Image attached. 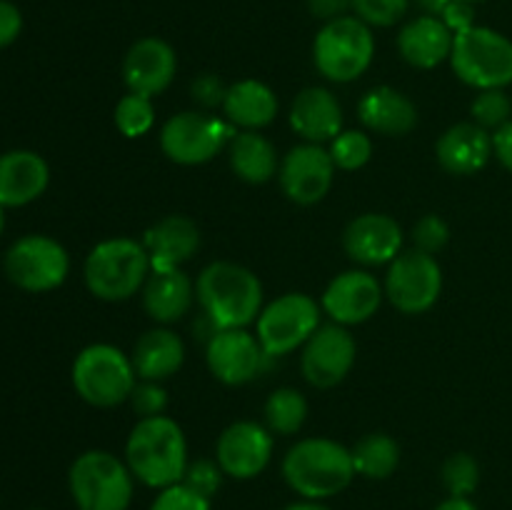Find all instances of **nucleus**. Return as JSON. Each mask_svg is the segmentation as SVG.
<instances>
[{"label": "nucleus", "instance_id": "1", "mask_svg": "<svg viewBox=\"0 0 512 510\" xmlns=\"http://www.w3.org/2000/svg\"><path fill=\"white\" fill-rule=\"evenodd\" d=\"M125 463L135 480L155 490L183 483L188 470V440L168 415L140 418L125 443Z\"/></svg>", "mask_w": 512, "mask_h": 510}, {"label": "nucleus", "instance_id": "2", "mask_svg": "<svg viewBox=\"0 0 512 510\" xmlns=\"http://www.w3.org/2000/svg\"><path fill=\"white\" fill-rule=\"evenodd\" d=\"M195 300L218 330L248 328L263 310V285L253 270L218 260L200 270Z\"/></svg>", "mask_w": 512, "mask_h": 510}, {"label": "nucleus", "instance_id": "3", "mask_svg": "<svg viewBox=\"0 0 512 510\" xmlns=\"http://www.w3.org/2000/svg\"><path fill=\"white\" fill-rule=\"evenodd\" d=\"M283 478L303 500H328L353 483V453L338 440L305 438L285 453Z\"/></svg>", "mask_w": 512, "mask_h": 510}, {"label": "nucleus", "instance_id": "4", "mask_svg": "<svg viewBox=\"0 0 512 510\" xmlns=\"http://www.w3.org/2000/svg\"><path fill=\"white\" fill-rule=\"evenodd\" d=\"M150 275V255L133 238H110L95 245L83 265V278L90 293L105 303L130 300L143 290Z\"/></svg>", "mask_w": 512, "mask_h": 510}, {"label": "nucleus", "instance_id": "5", "mask_svg": "<svg viewBox=\"0 0 512 510\" xmlns=\"http://www.w3.org/2000/svg\"><path fill=\"white\" fill-rule=\"evenodd\" d=\"M70 380L78 398L88 405L115 408L130 398L138 375L133 360L123 350L108 343H93L75 355Z\"/></svg>", "mask_w": 512, "mask_h": 510}, {"label": "nucleus", "instance_id": "6", "mask_svg": "<svg viewBox=\"0 0 512 510\" xmlns=\"http://www.w3.org/2000/svg\"><path fill=\"white\" fill-rule=\"evenodd\" d=\"M373 58V28L355 15L328 20L315 35V68L330 83H353L370 68Z\"/></svg>", "mask_w": 512, "mask_h": 510}, {"label": "nucleus", "instance_id": "7", "mask_svg": "<svg viewBox=\"0 0 512 510\" xmlns=\"http://www.w3.org/2000/svg\"><path fill=\"white\" fill-rule=\"evenodd\" d=\"M68 488L78 510H128L135 475L108 450H88L70 465Z\"/></svg>", "mask_w": 512, "mask_h": 510}, {"label": "nucleus", "instance_id": "8", "mask_svg": "<svg viewBox=\"0 0 512 510\" xmlns=\"http://www.w3.org/2000/svg\"><path fill=\"white\" fill-rule=\"evenodd\" d=\"M450 65L453 73L475 90L508 88L512 83V40L475 23L455 35Z\"/></svg>", "mask_w": 512, "mask_h": 510}, {"label": "nucleus", "instance_id": "9", "mask_svg": "<svg viewBox=\"0 0 512 510\" xmlns=\"http://www.w3.org/2000/svg\"><path fill=\"white\" fill-rule=\"evenodd\" d=\"M5 278L25 293H50L70 273V255L55 238L30 233L15 240L3 258Z\"/></svg>", "mask_w": 512, "mask_h": 510}, {"label": "nucleus", "instance_id": "10", "mask_svg": "<svg viewBox=\"0 0 512 510\" xmlns=\"http://www.w3.org/2000/svg\"><path fill=\"white\" fill-rule=\"evenodd\" d=\"M320 305L305 293H285L258 315V340L268 358H283L303 348L320 328Z\"/></svg>", "mask_w": 512, "mask_h": 510}, {"label": "nucleus", "instance_id": "11", "mask_svg": "<svg viewBox=\"0 0 512 510\" xmlns=\"http://www.w3.org/2000/svg\"><path fill=\"white\" fill-rule=\"evenodd\" d=\"M235 125L198 110H185L165 120L160 128V148L178 165H203L213 160L233 140Z\"/></svg>", "mask_w": 512, "mask_h": 510}, {"label": "nucleus", "instance_id": "12", "mask_svg": "<svg viewBox=\"0 0 512 510\" xmlns=\"http://www.w3.org/2000/svg\"><path fill=\"white\" fill-rule=\"evenodd\" d=\"M385 298L405 315L428 313L443 293V268L435 255L413 248L400 253L385 275Z\"/></svg>", "mask_w": 512, "mask_h": 510}, {"label": "nucleus", "instance_id": "13", "mask_svg": "<svg viewBox=\"0 0 512 510\" xmlns=\"http://www.w3.org/2000/svg\"><path fill=\"white\" fill-rule=\"evenodd\" d=\"M358 358V345L345 325H320L303 345L300 368L313 388H335L348 378Z\"/></svg>", "mask_w": 512, "mask_h": 510}, {"label": "nucleus", "instance_id": "14", "mask_svg": "<svg viewBox=\"0 0 512 510\" xmlns=\"http://www.w3.org/2000/svg\"><path fill=\"white\" fill-rule=\"evenodd\" d=\"M335 163L318 143H303L288 150L278 168V183L285 198L295 205H315L330 193Z\"/></svg>", "mask_w": 512, "mask_h": 510}, {"label": "nucleus", "instance_id": "15", "mask_svg": "<svg viewBox=\"0 0 512 510\" xmlns=\"http://www.w3.org/2000/svg\"><path fill=\"white\" fill-rule=\"evenodd\" d=\"M273 458V433L253 420H238L220 433L215 463L235 480L258 478Z\"/></svg>", "mask_w": 512, "mask_h": 510}, {"label": "nucleus", "instance_id": "16", "mask_svg": "<svg viewBox=\"0 0 512 510\" xmlns=\"http://www.w3.org/2000/svg\"><path fill=\"white\" fill-rule=\"evenodd\" d=\"M265 360L268 355L258 335H250L245 328L218 330L205 345V363L225 385H245L255 380L265 368Z\"/></svg>", "mask_w": 512, "mask_h": 510}, {"label": "nucleus", "instance_id": "17", "mask_svg": "<svg viewBox=\"0 0 512 510\" xmlns=\"http://www.w3.org/2000/svg\"><path fill=\"white\" fill-rule=\"evenodd\" d=\"M383 285L368 270H345L335 275L320 298V308L338 325H360L378 313L383 303Z\"/></svg>", "mask_w": 512, "mask_h": 510}, {"label": "nucleus", "instance_id": "18", "mask_svg": "<svg viewBox=\"0 0 512 510\" xmlns=\"http://www.w3.org/2000/svg\"><path fill=\"white\" fill-rule=\"evenodd\" d=\"M175 73H178V55L163 38H140L125 53L123 83L128 93L155 98L170 88Z\"/></svg>", "mask_w": 512, "mask_h": 510}, {"label": "nucleus", "instance_id": "19", "mask_svg": "<svg viewBox=\"0 0 512 510\" xmlns=\"http://www.w3.org/2000/svg\"><path fill=\"white\" fill-rule=\"evenodd\" d=\"M343 250L360 265H390L403 253V228L385 213H365L350 220L343 233Z\"/></svg>", "mask_w": 512, "mask_h": 510}, {"label": "nucleus", "instance_id": "20", "mask_svg": "<svg viewBox=\"0 0 512 510\" xmlns=\"http://www.w3.org/2000/svg\"><path fill=\"white\" fill-rule=\"evenodd\" d=\"M50 185V165L35 150H8L0 155V205L23 208L35 203Z\"/></svg>", "mask_w": 512, "mask_h": 510}, {"label": "nucleus", "instance_id": "21", "mask_svg": "<svg viewBox=\"0 0 512 510\" xmlns=\"http://www.w3.org/2000/svg\"><path fill=\"white\" fill-rule=\"evenodd\" d=\"M290 128L305 143H330L343 133V108L328 88H305L295 95L290 105Z\"/></svg>", "mask_w": 512, "mask_h": 510}, {"label": "nucleus", "instance_id": "22", "mask_svg": "<svg viewBox=\"0 0 512 510\" xmlns=\"http://www.w3.org/2000/svg\"><path fill=\"white\" fill-rule=\"evenodd\" d=\"M140 243L150 255V273H163V270L180 268L198 253L200 230L185 215H168L145 230Z\"/></svg>", "mask_w": 512, "mask_h": 510}, {"label": "nucleus", "instance_id": "23", "mask_svg": "<svg viewBox=\"0 0 512 510\" xmlns=\"http://www.w3.org/2000/svg\"><path fill=\"white\" fill-rule=\"evenodd\" d=\"M455 33L438 15H420L405 23L398 33V50L413 68L433 70L450 60Z\"/></svg>", "mask_w": 512, "mask_h": 510}, {"label": "nucleus", "instance_id": "24", "mask_svg": "<svg viewBox=\"0 0 512 510\" xmlns=\"http://www.w3.org/2000/svg\"><path fill=\"white\" fill-rule=\"evenodd\" d=\"M435 155L448 173L473 175L493 158V133L478 123H458L440 135Z\"/></svg>", "mask_w": 512, "mask_h": 510}, {"label": "nucleus", "instance_id": "25", "mask_svg": "<svg viewBox=\"0 0 512 510\" xmlns=\"http://www.w3.org/2000/svg\"><path fill=\"white\" fill-rule=\"evenodd\" d=\"M358 118L368 130L380 135H408L418 125V108L408 95L390 85L368 90L358 103Z\"/></svg>", "mask_w": 512, "mask_h": 510}, {"label": "nucleus", "instance_id": "26", "mask_svg": "<svg viewBox=\"0 0 512 510\" xmlns=\"http://www.w3.org/2000/svg\"><path fill=\"white\" fill-rule=\"evenodd\" d=\"M195 303V283L183 268L150 273L143 285V308L158 325L178 323Z\"/></svg>", "mask_w": 512, "mask_h": 510}, {"label": "nucleus", "instance_id": "27", "mask_svg": "<svg viewBox=\"0 0 512 510\" xmlns=\"http://www.w3.org/2000/svg\"><path fill=\"white\" fill-rule=\"evenodd\" d=\"M223 113L235 128L260 130L273 123L278 115V95L273 93V88L255 78L238 80V83L228 85Z\"/></svg>", "mask_w": 512, "mask_h": 510}, {"label": "nucleus", "instance_id": "28", "mask_svg": "<svg viewBox=\"0 0 512 510\" xmlns=\"http://www.w3.org/2000/svg\"><path fill=\"white\" fill-rule=\"evenodd\" d=\"M133 368L138 380H168L170 375L178 373L185 363V345L173 330L168 328H153L143 333L135 343Z\"/></svg>", "mask_w": 512, "mask_h": 510}, {"label": "nucleus", "instance_id": "29", "mask_svg": "<svg viewBox=\"0 0 512 510\" xmlns=\"http://www.w3.org/2000/svg\"><path fill=\"white\" fill-rule=\"evenodd\" d=\"M230 168L240 180L250 185H263L278 175V153L273 143L258 130H240L228 143Z\"/></svg>", "mask_w": 512, "mask_h": 510}, {"label": "nucleus", "instance_id": "30", "mask_svg": "<svg viewBox=\"0 0 512 510\" xmlns=\"http://www.w3.org/2000/svg\"><path fill=\"white\" fill-rule=\"evenodd\" d=\"M350 453H353L355 475L370 480L390 478L400 465V445L385 433L365 435L350 448Z\"/></svg>", "mask_w": 512, "mask_h": 510}, {"label": "nucleus", "instance_id": "31", "mask_svg": "<svg viewBox=\"0 0 512 510\" xmlns=\"http://www.w3.org/2000/svg\"><path fill=\"white\" fill-rule=\"evenodd\" d=\"M265 428L273 435H293L308 420V400L295 388H278L265 400Z\"/></svg>", "mask_w": 512, "mask_h": 510}, {"label": "nucleus", "instance_id": "32", "mask_svg": "<svg viewBox=\"0 0 512 510\" xmlns=\"http://www.w3.org/2000/svg\"><path fill=\"white\" fill-rule=\"evenodd\" d=\"M115 125L125 138H140L155 125L153 98L128 93L115 105Z\"/></svg>", "mask_w": 512, "mask_h": 510}, {"label": "nucleus", "instance_id": "33", "mask_svg": "<svg viewBox=\"0 0 512 510\" xmlns=\"http://www.w3.org/2000/svg\"><path fill=\"white\" fill-rule=\"evenodd\" d=\"M330 158L338 170H360L373 155V140L363 130H343L330 140Z\"/></svg>", "mask_w": 512, "mask_h": 510}, {"label": "nucleus", "instance_id": "34", "mask_svg": "<svg viewBox=\"0 0 512 510\" xmlns=\"http://www.w3.org/2000/svg\"><path fill=\"white\" fill-rule=\"evenodd\" d=\"M480 465L470 453H455L443 463V485L450 498H470L478 490Z\"/></svg>", "mask_w": 512, "mask_h": 510}, {"label": "nucleus", "instance_id": "35", "mask_svg": "<svg viewBox=\"0 0 512 510\" xmlns=\"http://www.w3.org/2000/svg\"><path fill=\"white\" fill-rule=\"evenodd\" d=\"M470 115H473V123L495 133L512 120V100L505 93V88L480 90L470 105Z\"/></svg>", "mask_w": 512, "mask_h": 510}, {"label": "nucleus", "instance_id": "36", "mask_svg": "<svg viewBox=\"0 0 512 510\" xmlns=\"http://www.w3.org/2000/svg\"><path fill=\"white\" fill-rule=\"evenodd\" d=\"M353 15L370 28H390L400 23L410 8V0H350Z\"/></svg>", "mask_w": 512, "mask_h": 510}, {"label": "nucleus", "instance_id": "37", "mask_svg": "<svg viewBox=\"0 0 512 510\" xmlns=\"http://www.w3.org/2000/svg\"><path fill=\"white\" fill-rule=\"evenodd\" d=\"M150 510H210V498L200 495L190 485L175 483L160 490Z\"/></svg>", "mask_w": 512, "mask_h": 510}, {"label": "nucleus", "instance_id": "38", "mask_svg": "<svg viewBox=\"0 0 512 510\" xmlns=\"http://www.w3.org/2000/svg\"><path fill=\"white\" fill-rule=\"evenodd\" d=\"M450 228L440 215H423L413 228V243L415 248L423 250L428 255H438L440 250L448 245Z\"/></svg>", "mask_w": 512, "mask_h": 510}, {"label": "nucleus", "instance_id": "39", "mask_svg": "<svg viewBox=\"0 0 512 510\" xmlns=\"http://www.w3.org/2000/svg\"><path fill=\"white\" fill-rule=\"evenodd\" d=\"M128 403L133 405L135 413L140 418H155V415H165V408H168V393L160 383L155 380H138L130 393Z\"/></svg>", "mask_w": 512, "mask_h": 510}, {"label": "nucleus", "instance_id": "40", "mask_svg": "<svg viewBox=\"0 0 512 510\" xmlns=\"http://www.w3.org/2000/svg\"><path fill=\"white\" fill-rule=\"evenodd\" d=\"M223 470L218 463H210V460H198V463H190L185 470L183 483L190 485L193 490H198L205 498H213L220 488V480H223Z\"/></svg>", "mask_w": 512, "mask_h": 510}, {"label": "nucleus", "instance_id": "41", "mask_svg": "<svg viewBox=\"0 0 512 510\" xmlns=\"http://www.w3.org/2000/svg\"><path fill=\"white\" fill-rule=\"evenodd\" d=\"M225 93H228V85H225L223 80H220L218 75H213V73L198 75V78L190 83V95H193L195 103H198L200 108H205V110L218 108V105L223 108Z\"/></svg>", "mask_w": 512, "mask_h": 510}, {"label": "nucleus", "instance_id": "42", "mask_svg": "<svg viewBox=\"0 0 512 510\" xmlns=\"http://www.w3.org/2000/svg\"><path fill=\"white\" fill-rule=\"evenodd\" d=\"M23 33V13L10 0H0V50L13 45Z\"/></svg>", "mask_w": 512, "mask_h": 510}, {"label": "nucleus", "instance_id": "43", "mask_svg": "<svg viewBox=\"0 0 512 510\" xmlns=\"http://www.w3.org/2000/svg\"><path fill=\"white\" fill-rule=\"evenodd\" d=\"M443 23L448 25L450 30H453L455 35L463 33V30L473 28L475 25V10H473V3H463V0H450L448 8L443 10Z\"/></svg>", "mask_w": 512, "mask_h": 510}, {"label": "nucleus", "instance_id": "44", "mask_svg": "<svg viewBox=\"0 0 512 510\" xmlns=\"http://www.w3.org/2000/svg\"><path fill=\"white\" fill-rule=\"evenodd\" d=\"M308 10L320 20H335L348 15V10H353L350 0H308Z\"/></svg>", "mask_w": 512, "mask_h": 510}, {"label": "nucleus", "instance_id": "45", "mask_svg": "<svg viewBox=\"0 0 512 510\" xmlns=\"http://www.w3.org/2000/svg\"><path fill=\"white\" fill-rule=\"evenodd\" d=\"M493 155L512 173V120L493 133Z\"/></svg>", "mask_w": 512, "mask_h": 510}, {"label": "nucleus", "instance_id": "46", "mask_svg": "<svg viewBox=\"0 0 512 510\" xmlns=\"http://www.w3.org/2000/svg\"><path fill=\"white\" fill-rule=\"evenodd\" d=\"M435 510H480V508L470 498H448L443 500Z\"/></svg>", "mask_w": 512, "mask_h": 510}, {"label": "nucleus", "instance_id": "47", "mask_svg": "<svg viewBox=\"0 0 512 510\" xmlns=\"http://www.w3.org/2000/svg\"><path fill=\"white\" fill-rule=\"evenodd\" d=\"M420 3V8L425 10V15H443V10L448 8V3L450 0H418Z\"/></svg>", "mask_w": 512, "mask_h": 510}, {"label": "nucleus", "instance_id": "48", "mask_svg": "<svg viewBox=\"0 0 512 510\" xmlns=\"http://www.w3.org/2000/svg\"><path fill=\"white\" fill-rule=\"evenodd\" d=\"M285 510H333V508L323 505V500H300V503L288 505Z\"/></svg>", "mask_w": 512, "mask_h": 510}, {"label": "nucleus", "instance_id": "49", "mask_svg": "<svg viewBox=\"0 0 512 510\" xmlns=\"http://www.w3.org/2000/svg\"><path fill=\"white\" fill-rule=\"evenodd\" d=\"M3 230H5V208L0 205V235H3Z\"/></svg>", "mask_w": 512, "mask_h": 510}, {"label": "nucleus", "instance_id": "50", "mask_svg": "<svg viewBox=\"0 0 512 510\" xmlns=\"http://www.w3.org/2000/svg\"><path fill=\"white\" fill-rule=\"evenodd\" d=\"M463 3H473L475 5V3H483V0H463Z\"/></svg>", "mask_w": 512, "mask_h": 510}, {"label": "nucleus", "instance_id": "51", "mask_svg": "<svg viewBox=\"0 0 512 510\" xmlns=\"http://www.w3.org/2000/svg\"><path fill=\"white\" fill-rule=\"evenodd\" d=\"M35 510H40V508H35Z\"/></svg>", "mask_w": 512, "mask_h": 510}]
</instances>
